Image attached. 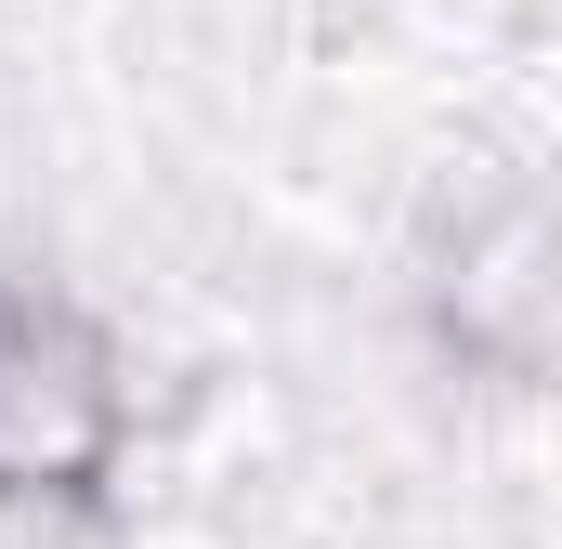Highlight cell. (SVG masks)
Masks as SVG:
<instances>
[{
	"instance_id": "cell-1",
	"label": "cell",
	"mask_w": 562,
	"mask_h": 549,
	"mask_svg": "<svg viewBox=\"0 0 562 549\" xmlns=\"http://www.w3.org/2000/svg\"><path fill=\"white\" fill-rule=\"evenodd\" d=\"M132 418L144 406L105 301L40 262H0V524L105 537L132 484Z\"/></svg>"
}]
</instances>
